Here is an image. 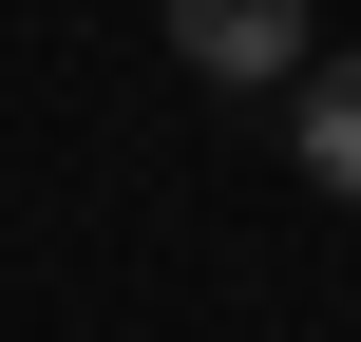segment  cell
<instances>
[{
    "mask_svg": "<svg viewBox=\"0 0 361 342\" xmlns=\"http://www.w3.org/2000/svg\"><path fill=\"white\" fill-rule=\"evenodd\" d=\"M171 57L209 95H305L324 76V0H171Z\"/></svg>",
    "mask_w": 361,
    "mask_h": 342,
    "instance_id": "6da1fadb",
    "label": "cell"
},
{
    "mask_svg": "<svg viewBox=\"0 0 361 342\" xmlns=\"http://www.w3.org/2000/svg\"><path fill=\"white\" fill-rule=\"evenodd\" d=\"M286 152H305V190H343V209H361V57H343V38H324V76L286 95Z\"/></svg>",
    "mask_w": 361,
    "mask_h": 342,
    "instance_id": "7a4b0ae2",
    "label": "cell"
}]
</instances>
